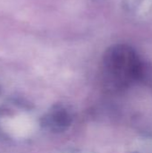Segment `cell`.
<instances>
[{
  "mask_svg": "<svg viewBox=\"0 0 152 153\" xmlns=\"http://www.w3.org/2000/svg\"><path fill=\"white\" fill-rule=\"evenodd\" d=\"M143 74V64L131 47L116 45L105 53L103 76L108 89L116 91L126 90L137 83Z\"/></svg>",
  "mask_w": 152,
  "mask_h": 153,
  "instance_id": "1",
  "label": "cell"
}]
</instances>
